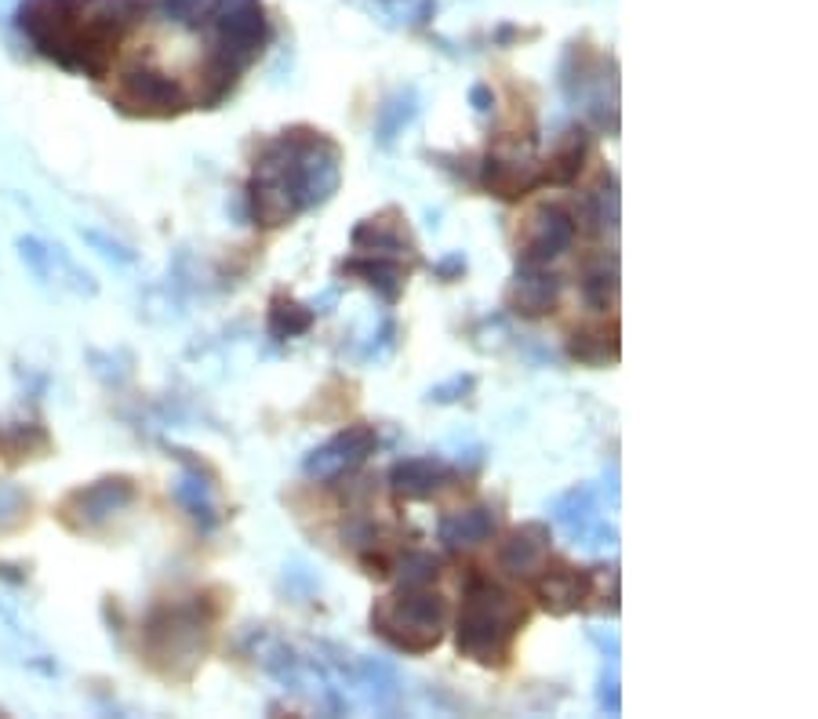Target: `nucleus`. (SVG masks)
I'll return each mask as SVG.
<instances>
[{
    "label": "nucleus",
    "mask_w": 818,
    "mask_h": 719,
    "mask_svg": "<svg viewBox=\"0 0 818 719\" xmlns=\"http://www.w3.org/2000/svg\"><path fill=\"white\" fill-rule=\"evenodd\" d=\"M575 236V222L567 218L561 207H546L527 218V233H524V258L527 262H542V258L557 255L561 247L572 244Z\"/></svg>",
    "instance_id": "obj_4"
},
{
    "label": "nucleus",
    "mask_w": 818,
    "mask_h": 719,
    "mask_svg": "<svg viewBox=\"0 0 818 719\" xmlns=\"http://www.w3.org/2000/svg\"><path fill=\"white\" fill-rule=\"evenodd\" d=\"M440 625H444V614H440L437 596H411V592H400V596L382 603L375 614V629L400 651L437 647Z\"/></svg>",
    "instance_id": "obj_3"
},
{
    "label": "nucleus",
    "mask_w": 818,
    "mask_h": 719,
    "mask_svg": "<svg viewBox=\"0 0 818 719\" xmlns=\"http://www.w3.org/2000/svg\"><path fill=\"white\" fill-rule=\"evenodd\" d=\"M139 4L142 0H26L18 23L48 59L66 69L102 73Z\"/></svg>",
    "instance_id": "obj_1"
},
{
    "label": "nucleus",
    "mask_w": 818,
    "mask_h": 719,
    "mask_svg": "<svg viewBox=\"0 0 818 719\" xmlns=\"http://www.w3.org/2000/svg\"><path fill=\"white\" fill-rule=\"evenodd\" d=\"M524 625V611L510 592L495 589L491 581H476L465 592L462 614H459V651L470 658L491 665L502 662V654L510 651L516 629Z\"/></svg>",
    "instance_id": "obj_2"
}]
</instances>
